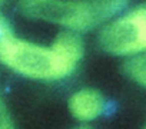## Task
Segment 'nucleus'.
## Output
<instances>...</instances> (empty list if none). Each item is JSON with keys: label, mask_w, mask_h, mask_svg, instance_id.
<instances>
[{"label": "nucleus", "mask_w": 146, "mask_h": 129, "mask_svg": "<svg viewBox=\"0 0 146 129\" xmlns=\"http://www.w3.org/2000/svg\"><path fill=\"white\" fill-rule=\"evenodd\" d=\"M100 47L115 56H133L146 52V5L108 20L99 33Z\"/></svg>", "instance_id": "obj_3"}, {"label": "nucleus", "mask_w": 146, "mask_h": 129, "mask_svg": "<svg viewBox=\"0 0 146 129\" xmlns=\"http://www.w3.org/2000/svg\"><path fill=\"white\" fill-rule=\"evenodd\" d=\"M3 3H5V0H0V39L10 32V27H9V25H7V22H6L3 13H2V6H3Z\"/></svg>", "instance_id": "obj_8"}, {"label": "nucleus", "mask_w": 146, "mask_h": 129, "mask_svg": "<svg viewBox=\"0 0 146 129\" xmlns=\"http://www.w3.org/2000/svg\"><path fill=\"white\" fill-rule=\"evenodd\" d=\"M123 69L133 82L146 89V52L129 56Z\"/></svg>", "instance_id": "obj_6"}, {"label": "nucleus", "mask_w": 146, "mask_h": 129, "mask_svg": "<svg viewBox=\"0 0 146 129\" xmlns=\"http://www.w3.org/2000/svg\"><path fill=\"white\" fill-rule=\"evenodd\" d=\"M69 109L79 122H92L105 113L106 100L95 89H80L70 96Z\"/></svg>", "instance_id": "obj_4"}, {"label": "nucleus", "mask_w": 146, "mask_h": 129, "mask_svg": "<svg viewBox=\"0 0 146 129\" xmlns=\"http://www.w3.org/2000/svg\"><path fill=\"white\" fill-rule=\"evenodd\" d=\"M19 9L26 17L72 32H86L99 25L88 0H20Z\"/></svg>", "instance_id": "obj_2"}, {"label": "nucleus", "mask_w": 146, "mask_h": 129, "mask_svg": "<svg viewBox=\"0 0 146 129\" xmlns=\"http://www.w3.org/2000/svg\"><path fill=\"white\" fill-rule=\"evenodd\" d=\"M99 23L108 22L117 16L129 0H88Z\"/></svg>", "instance_id": "obj_5"}, {"label": "nucleus", "mask_w": 146, "mask_h": 129, "mask_svg": "<svg viewBox=\"0 0 146 129\" xmlns=\"http://www.w3.org/2000/svg\"><path fill=\"white\" fill-rule=\"evenodd\" d=\"M78 32L57 35L50 46L16 37L10 32L0 39V62L10 70L37 80H59L70 76L83 56Z\"/></svg>", "instance_id": "obj_1"}, {"label": "nucleus", "mask_w": 146, "mask_h": 129, "mask_svg": "<svg viewBox=\"0 0 146 129\" xmlns=\"http://www.w3.org/2000/svg\"><path fill=\"white\" fill-rule=\"evenodd\" d=\"M12 128V118L2 100V96H0V129H7Z\"/></svg>", "instance_id": "obj_7"}]
</instances>
